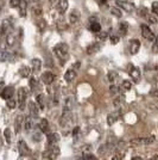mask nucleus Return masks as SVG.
Returning <instances> with one entry per match:
<instances>
[{"mask_svg": "<svg viewBox=\"0 0 158 160\" xmlns=\"http://www.w3.org/2000/svg\"><path fill=\"white\" fill-rule=\"evenodd\" d=\"M53 54L57 56L61 61V65H64L66 60L68 59V55H69V47L67 43H58L53 47Z\"/></svg>", "mask_w": 158, "mask_h": 160, "instance_id": "obj_1", "label": "nucleus"}, {"mask_svg": "<svg viewBox=\"0 0 158 160\" xmlns=\"http://www.w3.org/2000/svg\"><path fill=\"white\" fill-rule=\"evenodd\" d=\"M72 110H68V109H63L62 116L59 118V124L62 128H68L72 126Z\"/></svg>", "mask_w": 158, "mask_h": 160, "instance_id": "obj_2", "label": "nucleus"}, {"mask_svg": "<svg viewBox=\"0 0 158 160\" xmlns=\"http://www.w3.org/2000/svg\"><path fill=\"white\" fill-rule=\"evenodd\" d=\"M12 29H13V24H12V19L11 18H7L4 19L1 25H0V37H2L5 40L7 35L10 32H12Z\"/></svg>", "mask_w": 158, "mask_h": 160, "instance_id": "obj_3", "label": "nucleus"}, {"mask_svg": "<svg viewBox=\"0 0 158 160\" xmlns=\"http://www.w3.org/2000/svg\"><path fill=\"white\" fill-rule=\"evenodd\" d=\"M27 96H29V93H27V90L25 87H20L19 90H18V92H17V97H18L17 103H18V107H19L20 110H24L25 109Z\"/></svg>", "mask_w": 158, "mask_h": 160, "instance_id": "obj_4", "label": "nucleus"}, {"mask_svg": "<svg viewBox=\"0 0 158 160\" xmlns=\"http://www.w3.org/2000/svg\"><path fill=\"white\" fill-rule=\"evenodd\" d=\"M44 155L49 160H55L59 155V148L57 146H49L48 149L45 151Z\"/></svg>", "mask_w": 158, "mask_h": 160, "instance_id": "obj_5", "label": "nucleus"}, {"mask_svg": "<svg viewBox=\"0 0 158 160\" xmlns=\"http://www.w3.org/2000/svg\"><path fill=\"white\" fill-rule=\"evenodd\" d=\"M115 4L118 5V7L125 10L126 12H133L136 10V7L133 4L128 2V1H125V0H115Z\"/></svg>", "mask_w": 158, "mask_h": 160, "instance_id": "obj_6", "label": "nucleus"}, {"mask_svg": "<svg viewBox=\"0 0 158 160\" xmlns=\"http://www.w3.org/2000/svg\"><path fill=\"white\" fill-rule=\"evenodd\" d=\"M56 79V77H55V74L53 72H44V73L40 75V80H42V82L44 84V85H51L53 81Z\"/></svg>", "mask_w": 158, "mask_h": 160, "instance_id": "obj_7", "label": "nucleus"}, {"mask_svg": "<svg viewBox=\"0 0 158 160\" xmlns=\"http://www.w3.org/2000/svg\"><path fill=\"white\" fill-rule=\"evenodd\" d=\"M23 127H24V129L26 130L27 133L32 132L33 129L36 128L35 118H33V117H31V116H26V117L24 118V123H23Z\"/></svg>", "mask_w": 158, "mask_h": 160, "instance_id": "obj_8", "label": "nucleus"}, {"mask_svg": "<svg viewBox=\"0 0 158 160\" xmlns=\"http://www.w3.org/2000/svg\"><path fill=\"white\" fill-rule=\"evenodd\" d=\"M14 94V87L13 86H6L2 88V91L0 92V96H1V98L5 100H8L11 99L12 97H13Z\"/></svg>", "mask_w": 158, "mask_h": 160, "instance_id": "obj_9", "label": "nucleus"}, {"mask_svg": "<svg viewBox=\"0 0 158 160\" xmlns=\"http://www.w3.org/2000/svg\"><path fill=\"white\" fill-rule=\"evenodd\" d=\"M128 73H130L131 79L134 82H138L139 80H140V69H139L138 67H134L132 66V65H130V67H128Z\"/></svg>", "mask_w": 158, "mask_h": 160, "instance_id": "obj_10", "label": "nucleus"}, {"mask_svg": "<svg viewBox=\"0 0 158 160\" xmlns=\"http://www.w3.org/2000/svg\"><path fill=\"white\" fill-rule=\"evenodd\" d=\"M152 142H155V136H150V138H140V139H133L131 141L132 145H137V146H142V145H150Z\"/></svg>", "mask_w": 158, "mask_h": 160, "instance_id": "obj_11", "label": "nucleus"}, {"mask_svg": "<svg viewBox=\"0 0 158 160\" xmlns=\"http://www.w3.org/2000/svg\"><path fill=\"white\" fill-rule=\"evenodd\" d=\"M18 149H19L20 155H23V157H27V155L31 154L30 148H29L27 143L24 140H20L19 142H18Z\"/></svg>", "mask_w": 158, "mask_h": 160, "instance_id": "obj_12", "label": "nucleus"}, {"mask_svg": "<svg viewBox=\"0 0 158 160\" xmlns=\"http://www.w3.org/2000/svg\"><path fill=\"white\" fill-rule=\"evenodd\" d=\"M142 35H143V37H144L145 40L155 41V38H156L153 32L151 31V29L147 27V25H145V24L142 25Z\"/></svg>", "mask_w": 158, "mask_h": 160, "instance_id": "obj_13", "label": "nucleus"}, {"mask_svg": "<svg viewBox=\"0 0 158 160\" xmlns=\"http://www.w3.org/2000/svg\"><path fill=\"white\" fill-rule=\"evenodd\" d=\"M59 135L57 133H48L46 134V140H48V143H49V146H56L57 143H58L59 141Z\"/></svg>", "mask_w": 158, "mask_h": 160, "instance_id": "obj_14", "label": "nucleus"}, {"mask_svg": "<svg viewBox=\"0 0 158 160\" xmlns=\"http://www.w3.org/2000/svg\"><path fill=\"white\" fill-rule=\"evenodd\" d=\"M128 48H130V54L136 55L140 49V41L139 40H131L128 43Z\"/></svg>", "mask_w": 158, "mask_h": 160, "instance_id": "obj_15", "label": "nucleus"}, {"mask_svg": "<svg viewBox=\"0 0 158 160\" xmlns=\"http://www.w3.org/2000/svg\"><path fill=\"white\" fill-rule=\"evenodd\" d=\"M120 115H121L120 110H117V111H114V112H111L108 116H107V124H108V126H112V124H114V123L119 120Z\"/></svg>", "mask_w": 158, "mask_h": 160, "instance_id": "obj_16", "label": "nucleus"}, {"mask_svg": "<svg viewBox=\"0 0 158 160\" xmlns=\"http://www.w3.org/2000/svg\"><path fill=\"white\" fill-rule=\"evenodd\" d=\"M29 110H30V116L31 117H33V118L38 117V115H40V108L37 105V103L30 102L29 103Z\"/></svg>", "mask_w": 158, "mask_h": 160, "instance_id": "obj_17", "label": "nucleus"}, {"mask_svg": "<svg viewBox=\"0 0 158 160\" xmlns=\"http://www.w3.org/2000/svg\"><path fill=\"white\" fill-rule=\"evenodd\" d=\"M76 75H77V71L74 69L72 67V68H69L66 72V74H64V80H66L67 82H72V80L76 78Z\"/></svg>", "mask_w": 158, "mask_h": 160, "instance_id": "obj_18", "label": "nucleus"}, {"mask_svg": "<svg viewBox=\"0 0 158 160\" xmlns=\"http://www.w3.org/2000/svg\"><path fill=\"white\" fill-rule=\"evenodd\" d=\"M100 48H101V46H100L99 42H94V43L89 44V46L87 47V54H88V55H92V54L98 53L100 50Z\"/></svg>", "mask_w": 158, "mask_h": 160, "instance_id": "obj_19", "label": "nucleus"}, {"mask_svg": "<svg viewBox=\"0 0 158 160\" xmlns=\"http://www.w3.org/2000/svg\"><path fill=\"white\" fill-rule=\"evenodd\" d=\"M80 19V12L79 10H76V8H74L72 12L69 13V22H70V24H76Z\"/></svg>", "mask_w": 158, "mask_h": 160, "instance_id": "obj_20", "label": "nucleus"}, {"mask_svg": "<svg viewBox=\"0 0 158 160\" xmlns=\"http://www.w3.org/2000/svg\"><path fill=\"white\" fill-rule=\"evenodd\" d=\"M118 30H119V33H120L121 37L126 36V33H127V31H128V23H127V22H120V23H119Z\"/></svg>", "mask_w": 158, "mask_h": 160, "instance_id": "obj_21", "label": "nucleus"}, {"mask_svg": "<svg viewBox=\"0 0 158 160\" xmlns=\"http://www.w3.org/2000/svg\"><path fill=\"white\" fill-rule=\"evenodd\" d=\"M31 10H32L33 14H36V16H40V14L43 13V6H42V4H40V1L33 2Z\"/></svg>", "mask_w": 158, "mask_h": 160, "instance_id": "obj_22", "label": "nucleus"}, {"mask_svg": "<svg viewBox=\"0 0 158 160\" xmlns=\"http://www.w3.org/2000/svg\"><path fill=\"white\" fill-rule=\"evenodd\" d=\"M38 128H40V130L42 133H49V122H48V120L42 118L40 121V123H38Z\"/></svg>", "mask_w": 158, "mask_h": 160, "instance_id": "obj_23", "label": "nucleus"}, {"mask_svg": "<svg viewBox=\"0 0 158 160\" xmlns=\"http://www.w3.org/2000/svg\"><path fill=\"white\" fill-rule=\"evenodd\" d=\"M89 30L93 31V32H96L99 33L101 31V25H100V23L98 20L95 19H91V25H89Z\"/></svg>", "mask_w": 158, "mask_h": 160, "instance_id": "obj_24", "label": "nucleus"}, {"mask_svg": "<svg viewBox=\"0 0 158 160\" xmlns=\"http://www.w3.org/2000/svg\"><path fill=\"white\" fill-rule=\"evenodd\" d=\"M13 60V54H11L10 52L6 50H1L0 52V61H12Z\"/></svg>", "mask_w": 158, "mask_h": 160, "instance_id": "obj_25", "label": "nucleus"}, {"mask_svg": "<svg viewBox=\"0 0 158 160\" xmlns=\"http://www.w3.org/2000/svg\"><path fill=\"white\" fill-rule=\"evenodd\" d=\"M5 42H6V46L7 47H13L14 43H16V35L13 32H10L5 37Z\"/></svg>", "mask_w": 158, "mask_h": 160, "instance_id": "obj_26", "label": "nucleus"}, {"mask_svg": "<svg viewBox=\"0 0 158 160\" xmlns=\"http://www.w3.org/2000/svg\"><path fill=\"white\" fill-rule=\"evenodd\" d=\"M36 102H37V105L40 107V109H42V110H44L45 109V96L43 93L38 94L37 97H36Z\"/></svg>", "mask_w": 158, "mask_h": 160, "instance_id": "obj_27", "label": "nucleus"}, {"mask_svg": "<svg viewBox=\"0 0 158 160\" xmlns=\"http://www.w3.org/2000/svg\"><path fill=\"white\" fill-rule=\"evenodd\" d=\"M19 14L20 17H25L26 16V8H27V1L26 0H20V4L19 6Z\"/></svg>", "mask_w": 158, "mask_h": 160, "instance_id": "obj_28", "label": "nucleus"}, {"mask_svg": "<svg viewBox=\"0 0 158 160\" xmlns=\"http://www.w3.org/2000/svg\"><path fill=\"white\" fill-rule=\"evenodd\" d=\"M42 68V61L40 59H33L32 60V72L33 73H38Z\"/></svg>", "mask_w": 158, "mask_h": 160, "instance_id": "obj_29", "label": "nucleus"}, {"mask_svg": "<svg viewBox=\"0 0 158 160\" xmlns=\"http://www.w3.org/2000/svg\"><path fill=\"white\" fill-rule=\"evenodd\" d=\"M31 73V69H30V67L27 66H21L19 69V74L20 77H23V78H27L29 75Z\"/></svg>", "mask_w": 158, "mask_h": 160, "instance_id": "obj_30", "label": "nucleus"}, {"mask_svg": "<svg viewBox=\"0 0 158 160\" xmlns=\"http://www.w3.org/2000/svg\"><path fill=\"white\" fill-rule=\"evenodd\" d=\"M118 73L115 72V71H111V72H108V74H107V78H108V81L109 82H112V85H114V82L117 81V79H118Z\"/></svg>", "mask_w": 158, "mask_h": 160, "instance_id": "obj_31", "label": "nucleus"}, {"mask_svg": "<svg viewBox=\"0 0 158 160\" xmlns=\"http://www.w3.org/2000/svg\"><path fill=\"white\" fill-rule=\"evenodd\" d=\"M23 123H24V117H23V116H18V117L16 118V123H14V124H16V132H17V133L20 132Z\"/></svg>", "mask_w": 158, "mask_h": 160, "instance_id": "obj_32", "label": "nucleus"}, {"mask_svg": "<svg viewBox=\"0 0 158 160\" xmlns=\"http://www.w3.org/2000/svg\"><path fill=\"white\" fill-rule=\"evenodd\" d=\"M144 18L147 20L150 24H156V23L158 22V18L155 16V13H150V12H149V13H146V16H145Z\"/></svg>", "mask_w": 158, "mask_h": 160, "instance_id": "obj_33", "label": "nucleus"}, {"mask_svg": "<svg viewBox=\"0 0 158 160\" xmlns=\"http://www.w3.org/2000/svg\"><path fill=\"white\" fill-rule=\"evenodd\" d=\"M109 11H111V13H112L114 17H117V18H121V17H123L121 10H119V8H117V7H112Z\"/></svg>", "mask_w": 158, "mask_h": 160, "instance_id": "obj_34", "label": "nucleus"}, {"mask_svg": "<svg viewBox=\"0 0 158 160\" xmlns=\"http://www.w3.org/2000/svg\"><path fill=\"white\" fill-rule=\"evenodd\" d=\"M37 27H38V29H40V32H43V31L45 30V28H46V22L44 19H42V18H40V19L37 22Z\"/></svg>", "mask_w": 158, "mask_h": 160, "instance_id": "obj_35", "label": "nucleus"}, {"mask_svg": "<svg viewBox=\"0 0 158 160\" xmlns=\"http://www.w3.org/2000/svg\"><path fill=\"white\" fill-rule=\"evenodd\" d=\"M57 29H58L59 31H63V30L67 29V25H66V23H64V19H63V18H61V19L57 20Z\"/></svg>", "mask_w": 158, "mask_h": 160, "instance_id": "obj_36", "label": "nucleus"}, {"mask_svg": "<svg viewBox=\"0 0 158 160\" xmlns=\"http://www.w3.org/2000/svg\"><path fill=\"white\" fill-rule=\"evenodd\" d=\"M29 84H30V87H31V90H32V91H35V90L38 87V81H37V79H36L35 77L30 79V82H29Z\"/></svg>", "mask_w": 158, "mask_h": 160, "instance_id": "obj_37", "label": "nucleus"}, {"mask_svg": "<svg viewBox=\"0 0 158 160\" xmlns=\"http://www.w3.org/2000/svg\"><path fill=\"white\" fill-rule=\"evenodd\" d=\"M16 104H17V102H16L13 98L6 100V105H7L8 109H14V108H16Z\"/></svg>", "mask_w": 158, "mask_h": 160, "instance_id": "obj_38", "label": "nucleus"}, {"mask_svg": "<svg viewBox=\"0 0 158 160\" xmlns=\"http://www.w3.org/2000/svg\"><path fill=\"white\" fill-rule=\"evenodd\" d=\"M109 92H111V94H117L119 93V86L118 85H111V87H109Z\"/></svg>", "mask_w": 158, "mask_h": 160, "instance_id": "obj_39", "label": "nucleus"}, {"mask_svg": "<svg viewBox=\"0 0 158 160\" xmlns=\"http://www.w3.org/2000/svg\"><path fill=\"white\" fill-rule=\"evenodd\" d=\"M121 85H123V87H124L125 90H131L132 88V84H131V81H130V80H124Z\"/></svg>", "mask_w": 158, "mask_h": 160, "instance_id": "obj_40", "label": "nucleus"}, {"mask_svg": "<svg viewBox=\"0 0 158 160\" xmlns=\"http://www.w3.org/2000/svg\"><path fill=\"white\" fill-rule=\"evenodd\" d=\"M152 52L156 54L158 53V36L155 38V41H153V46H152Z\"/></svg>", "mask_w": 158, "mask_h": 160, "instance_id": "obj_41", "label": "nucleus"}, {"mask_svg": "<svg viewBox=\"0 0 158 160\" xmlns=\"http://www.w3.org/2000/svg\"><path fill=\"white\" fill-rule=\"evenodd\" d=\"M107 36H108V32H106V31H101L98 33V38L101 41H105L107 38Z\"/></svg>", "mask_w": 158, "mask_h": 160, "instance_id": "obj_42", "label": "nucleus"}, {"mask_svg": "<svg viewBox=\"0 0 158 160\" xmlns=\"http://www.w3.org/2000/svg\"><path fill=\"white\" fill-rule=\"evenodd\" d=\"M20 4V0H10V6L12 7V8H18V6H19Z\"/></svg>", "mask_w": 158, "mask_h": 160, "instance_id": "obj_43", "label": "nucleus"}, {"mask_svg": "<svg viewBox=\"0 0 158 160\" xmlns=\"http://www.w3.org/2000/svg\"><path fill=\"white\" fill-rule=\"evenodd\" d=\"M4 135H5V139L7 140V142L10 143L11 142V130L7 128V129H5V133H4Z\"/></svg>", "mask_w": 158, "mask_h": 160, "instance_id": "obj_44", "label": "nucleus"}, {"mask_svg": "<svg viewBox=\"0 0 158 160\" xmlns=\"http://www.w3.org/2000/svg\"><path fill=\"white\" fill-rule=\"evenodd\" d=\"M152 12L153 13H158V1H155L152 4Z\"/></svg>", "mask_w": 158, "mask_h": 160, "instance_id": "obj_45", "label": "nucleus"}, {"mask_svg": "<svg viewBox=\"0 0 158 160\" xmlns=\"http://www.w3.org/2000/svg\"><path fill=\"white\" fill-rule=\"evenodd\" d=\"M109 41L112 42V44H117L119 42V37L118 36H111V37H109Z\"/></svg>", "mask_w": 158, "mask_h": 160, "instance_id": "obj_46", "label": "nucleus"}, {"mask_svg": "<svg viewBox=\"0 0 158 160\" xmlns=\"http://www.w3.org/2000/svg\"><path fill=\"white\" fill-rule=\"evenodd\" d=\"M83 160H98V159H96V157L93 155V154H87V155H85V159Z\"/></svg>", "mask_w": 158, "mask_h": 160, "instance_id": "obj_47", "label": "nucleus"}, {"mask_svg": "<svg viewBox=\"0 0 158 160\" xmlns=\"http://www.w3.org/2000/svg\"><path fill=\"white\" fill-rule=\"evenodd\" d=\"M132 160H144L142 157H134V158H132Z\"/></svg>", "mask_w": 158, "mask_h": 160, "instance_id": "obj_48", "label": "nucleus"}, {"mask_svg": "<svg viewBox=\"0 0 158 160\" xmlns=\"http://www.w3.org/2000/svg\"><path fill=\"white\" fill-rule=\"evenodd\" d=\"M56 1H57V0H50V2H51V4H55Z\"/></svg>", "mask_w": 158, "mask_h": 160, "instance_id": "obj_49", "label": "nucleus"}, {"mask_svg": "<svg viewBox=\"0 0 158 160\" xmlns=\"http://www.w3.org/2000/svg\"><path fill=\"white\" fill-rule=\"evenodd\" d=\"M100 1H101L102 4H105V2H106V0H100Z\"/></svg>", "mask_w": 158, "mask_h": 160, "instance_id": "obj_50", "label": "nucleus"}, {"mask_svg": "<svg viewBox=\"0 0 158 160\" xmlns=\"http://www.w3.org/2000/svg\"><path fill=\"white\" fill-rule=\"evenodd\" d=\"M2 86V82H1V81H0V87Z\"/></svg>", "mask_w": 158, "mask_h": 160, "instance_id": "obj_51", "label": "nucleus"}, {"mask_svg": "<svg viewBox=\"0 0 158 160\" xmlns=\"http://www.w3.org/2000/svg\"><path fill=\"white\" fill-rule=\"evenodd\" d=\"M149 160H156V159H155V158H151V159H149Z\"/></svg>", "mask_w": 158, "mask_h": 160, "instance_id": "obj_52", "label": "nucleus"}]
</instances>
